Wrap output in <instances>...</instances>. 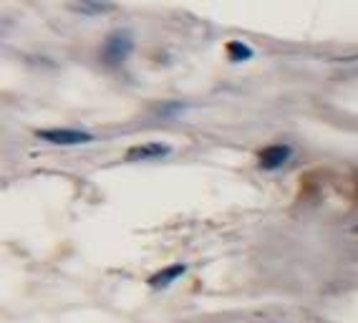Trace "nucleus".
Returning <instances> with one entry per match:
<instances>
[{"label":"nucleus","instance_id":"3","mask_svg":"<svg viewBox=\"0 0 358 323\" xmlns=\"http://www.w3.org/2000/svg\"><path fill=\"white\" fill-rule=\"evenodd\" d=\"M290 157H293V147H290V144H270V147H265L260 155H257V159H260L262 169L275 172V169L288 164Z\"/></svg>","mask_w":358,"mask_h":323},{"label":"nucleus","instance_id":"7","mask_svg":"<svg viewBox=\"0 0 358 323\" xmlns=\"http://www.w3.org/2000/svg\"><path fill=\"white\" fill-rule=\"evenodd\" d=\"M109 8L111 6H101V3H83V6H76V10H81V13H103Z\"/></svg>","mask_w":358,"mask_h":323},{"label":"nucleus","instance_id":"4","mask_svg":"<svg viewBox=\"0 0 358 323\" xmlns=\"http://www.w3.org/2000/svg\"><path fill=\"white\" fill-rule=\"evenodd\" d=\"M172 152V149L166 147V144L159 142H149V144H136V147H129L127 149V159L131 162H144V159H162Z\"/></svg>","mask_w":358,"mask_h":323},{"label":"nucleus","instance_id":"6","mask_svg":"<svg viewBox=\"0 0 358 323\" xmlns=\"http://www.w3.org/2000/svg\"><path fill=\"white\" fill-rule=\"evenodd\" d=\"M227 53H230L232 61L252 59V48H250V45H245L243 41H232V43H227Z\"/></svg>","mask_w":358,"mask_h":323},{"label":"nucleus","instance_id":"2","mask_svg":"<svg viewBox=\"0 0 358 323\" xmlns=\"http://www.w3.org/2000/svg\"><path fill=\"white\" fill-rule=\"evenodd\" d=\"M36 136L48 144H56V147H81V144L94 142V136L89 131H76V129H38Z\"/></svg>","mask_w":358,"mask_h":323},{"label":"nucleus","instance_id":"8","mask_svg":"<svg viewBox=\"0 0 358 323\" xmlns=\"http://www.w3.org/2000/svg\"><path fill=\"white\" fill-rule=\"evenodd\" d=\"M356 230H358V227H356Z\"/></svg>","mask_w":358,"mask_h":323},{"label":"nucleus","instance_id":"5","mask_svg":"<svg viewBox=\"0 0 358 323\" xmlns=\"http://www.w3.org/2000/svg\"><path fill=\"white\" fill-rule=\"evenodd\" d=\"M185 273H187V265H182V263L169 265V268H164V271L154 273L152 278H149V285H152V288H166V285H172L174 280L182 278Z\"/></svg>","mask_w":358,"mask_h":323},{"label":"nucleus","instance_id":"1","mask_svg":"<svg viewBox=\"0 0 358 323\" xmlns=\"http://www.w3.org/2000/svg\"><path fill=\"white\" fill-rule=\"evenodd\" d=\"M131 51H134V38H131V33L116 31V33H111L109 38L103 41V45H101V64H106V66H122L124 61L131 56Z\"/></svg>","mask_w":358,"mask_h":323}]
</instances>
